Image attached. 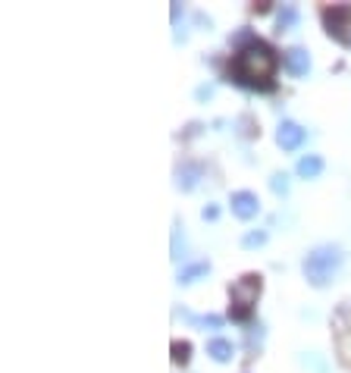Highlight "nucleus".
Returning <instances> with one entry per match:
<instances>
[{"mask_svg": "<svg viewBox=\"0 0 351 373\" xmlns=\"http://www.w3.org/2000/svg\"><path fill=\"white\" fill-rule=\"evenodd\" d=\"M235 41H245V44L229 60L233 82L248 91H273L276 88V63H279L276 51L267 41H260V38H251L248 31H242Z\"/></svg>", "mask_w": 351, "mask_h": 373, "instance_id": "f257e3e1", "label": "nucleus"}, {"mask_svg": "<svg viewBox=\"0 0 351 373\" xmlns=\"http://www.w3.org/2000/svg\"><path fill=\"white\" fill-rule=\"evenodd\" d=\"M260 289H263V280L258 273H245L229 285V317L235 323H248L251 314H254V305L260 298Z\"/></svg>", "mask_w": 351, "mask_h": 373, "instance_id": "f03ea898", "label": "nucleus"}, {"mask_svg": "<svg viewBox=\"0 0 351 373\" xmlns=\"http://www.w3.org/2000/svg\"><path fill=\"white\" fill-rule=\"evenodd\" d=\"M342 264V251L336 245H323V248H314L305 257V280L314 285V289H323L326 282L332 280V273Z\"/></svg>", "mask_w": 351, "mask_h": 373, "instance_id": "7ed1b4c3", "label": "nucleus"}, {"mask_svg": "<svg viewBox=\"0 0 351 373\" xmlns=\"http://www.w3.org/2000/svg\"><path fill=\"white\" fill-rule=\"evenodd\" d=\"M323 26H326V35L330 38H336V41L342 44H348L351 41V35H348V29H351V4H332V6H323Z\"/></svg>", "mask_w": 351, "mask_h": 373, "instance_id": "20e7f679", "label": "nucleus"}, {"mask_svg": "<svg viewBox=\"0 0 351 373\" xmlns=\"http://www.w3.org/2000/svg\"><path fill=\"white\" fill-rule=\"evenodd\" d=\"M305 129H301L298 123H292V120H283L279 123V129H276V141H279V148L283 150H298L301 145H305Z\"/></svg>", "mask_w": 351, "mask_h": 373, "instance_id": "39448f33", "label": "nucleus"}, {"mask_svg": "<svg viewBox=\"0 0 351 373\" xmlns=\"http://www.w3.org/2000/svg\"><path fill=\"white\" fill-rule=\"evenodd\" d=\"M229 204H233V213L238 220H254L260 213V201L254 192H233Z\"/></svg>", "mask_w": 351, "mask_h": 373, "instance_id": "423d86ee", "label": "nucleus"}, {"mask_svg": "<svg viewBox=\"0 0 351 373\" xmlns=\"http://www.w3.org/2000/svg\"><path fill=\"white\" fill-rule=\"evenodd\" d=\"M283 63H285V69H289L295 78H301V76L310 73V53L305 51V47H289V51H285V57H283Z\"/></svg>", "mask_w": 351, "mask_h": 373, "instance_id": "0eeeda50", "label": "nucleus"}, {"mask_svg": "<svg viewBox=\"0 0 351 373\" xmlns=\"http://www.w3.org/2000/svg\"><path fill=\"white\" fill-rule=\"evenodd\" d=\"M210 273V264L207 260H198V264H188V267H182L179 270V276H176V282L179 285H191V282H198L201 276Z\"/></svg>", "mask_w": 351, "mask_h": 373, "instance_id": "6e6552de", "label": "nucleus"}, {"mask_svg": "<svg viewBox=\"0 0 351 373\" xmlns=\"http://www.w3.org/2000/svg\"><path fill=\"white\" fill-rule=\"evenodd\" d=\"M198 176H201V166L185 163V166H179V170H176V185H179L182 192H191V188L198 185Z\"/></svg>", "mask_w": 351, "mask_h": 373, "instance_id": "1a4fd4ad", "label": "nucleus"}, {"mask_svg": "<svg viewBox=\"0 0 351 373\" xmlns=\"http://www.w3.org/2000/svg\"><path fill=\"white\" fill-rule=\"evenodd\" d=\"M207 354H210L213 361L226 364V361H233L235 348H233V342H229V339H210V342H207Z\"/></svg>", "mask_w": 351, "mask_h": 373, "instance_id": "9d476101", "label": "nucleus"}, {"mask_svg": "<svg viewBox=\"0 0 351 373\" xmlns=\"http://www.w3.org/2000/svg\"><path fill=\"white\" fill-rule=\"evenodd\" d=\"M320 173H323V157L307 154V157H301L298 160V176L301 179H317Z\"/></svg>", "mask_w": 351, "mask_h": 373, "instance_id": "9b49d317", "label": "nucleus"}, {"mask_svg": "<svg viewBox=\"0 0 351 373\" xmlns=\"http://www.w3.org/2000/svg\"><path fill=\"white\" fill-rule=\"evenodd\" d=\"M295 22H298V10H295L292 4H283V10H279V16H276V29L285 31V29H292Z\"/></svg>", "mask_w": 351, "mask_h": 373, "instance_id": "f8f14e48", "label": "nucleus"}, {"mask_svg": "<svg viewBox=\"0 0 351 373\" xmlns=\"http://www.w3.org/2000/svg\"><path fill=\"white\" fill-rule=\"evenodd\" d=\"M195 327H210V329H220L223 327V317H217V314H207V317H195V314H185Z\"/></svg>", "mask_w": 351, "mask_h": 373, "instance_id": "ddd939ff", "label": "nucleus"}, {"mask_svg": "<svg viewBox=\"0 0 351 373\" xmlns=\"http://www.w3.org/2000/svg\"><path fill=\"white\" fill-rule=\"evenodd\" d=\"M260 245H267V233H263V229H254V233H248L242 239V248H260Z\"/></svg>", "mask_w": 351, "mask_h": 373, "instance_id": "4468645a", "label": "nucleus"}, {"mask_svg": "<svg viewBox=\"0 0 351 373\" xmlns=\"http://www.w3.org/2000/svg\"><path fill=\"white\" fill-rule=\"evenodd\" d=\"M270 188H273L276 195H289V176H285V173H273V176H270Z\"/></svg>", "mask_w": 351, "mask_h": 373, "instance_id": "2eb2a0df", "label": "nucleus"}, {"mask_svg": "<svg viewBox=\"0 0 351 373\" xmlns=\"http://www.w3.org/2000/svg\"><path fill=\"white\" fill-rule=\"evenodd\" d=\"M188 358H191V345L188 342H173V361L188 364Z\"/></svg>", "mask_w": 351, "mask_h": 373, "instance_id": "dca6fc26", "label": "nucleus"}, {"mask_svg": "<svg viewBox=\"0 0 351 373\" xmlns=\"http://www.w3.org/2000/svg\"><path fill=\"white\" fill-rule=\"evenodd\" d=\"M201 217H204V220H210V223H213V220L220 217V208H217V204H207V208L201 210Z\"/></svg>", "mask_w": 351, "mask_h": 373, "instance_id": "f3484780", "label": "nucleus"}]
</instances>
